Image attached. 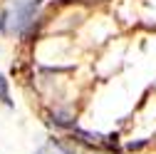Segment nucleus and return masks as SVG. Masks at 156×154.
Segmentation results:
<instances>
[{
  "label": "nucleus",
  "instance_id": "2",
  "mask_svg": "<svg viewBox=\"0 0 156 154\" xmlns=\"http://www.w3.org/2000/svg\"><path fill=\"white\" fill-rule=\"evenodd\" d=\"M50 122L55 124V127H60V129H77V119L74 117H69V114H65V112H52L50 114Z\"/></svg>",
  "mask_w": 156,
  "mask_h": 154
},
{
  "label": "nucleus",
  "instance_id": "3",
  "mask_svg": "<svg viewBox=\"0 0 156 154\" xmlns=\"http://www.w3.org/2000/svg\"><path fill=\"white\" fill-rule=\"evenodd\" d=\"M0 102L8 105V107H12V100H10V87H8V80H5L3 75H0Z\"/></svg>",
  "mask_w": 156,
  "mask_h": 154
},
{
  "label": "nucleus",
  "instance_id": "4",
  "mask_svg": "<svg viewBox=\"0 0 156 154\" xmlns=\"http://www.w3.org/2000/svg\"><path fill=\"white\" fill-rule=\"evenodd\" d=\"M144 144H146V142H131V144H129V149H131V152H134V149H141Z\"/></svg>",
  "mask_w": 156,
  "mask_h": 154
},
{
  "label": "nucleus",
  "instance_id": "1",
  "mask_svg": "<svg viewBox=\"0 0 156 154\" xmlns=\"http://www.w3.org/2000/svg\"><path fill=\"white\" fill-rule=\"evenodd\" d=\"M37 8H40V0H25V3H15L10 10H5L8 13V32L23 35L25 28L32 25Z\"/></svg>",
  "mask_w": 156,
  "mask_h": 154
}]
</instances>
